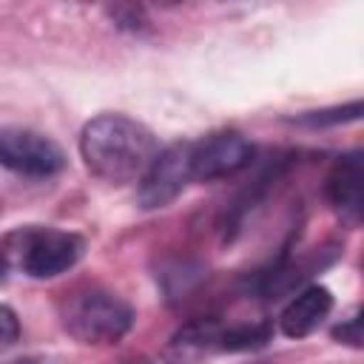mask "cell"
I'll use <instances>...</instances> for the list:
<instances>
[{
    "instance_id": "obj_15",
    "label": "cell",
    "mask_w": 364,
    "mask_h": 364,
    "mask_svg": "<svg viewBox=\"0 0 364 364\" xmlns=\"http://www.w3.org/2000/svg\"><path fill=\"white\" fill-rule=\"evenodd\" d=\"M122 364H151V361H142V358L136 361V358H134V361H122Z\"/></svg>"
},
{
    "instance_id": "obj_3",
    "label": "cell",
    "mask_w": 364,
    "mask_h": 364,
    "mask_svg": "<svg viewBox=\"0 0 364 364\" xmlns=\"http://www.w3.org/2000/svg\"><path fill=\"white\" fill-rule=\"evenodd\" d=\"M85 239L74 230L51 225H26L11 230L0 245V259L9 270L28 279H57L80 264L85 256Z\"/></svg>"
},
{
    "instance_id": "obj_11",
    "label": "cell",
    "mask_w": 364,
    "mask_h": 364,
    "mask_svg": "<svg viewBox=\"0 0 364 364\" xmlns=\"http://www.w3.org/2000/svg\"><path fill=\"white\" fill-rule=\"evenodd\" d=\"M333 338L338 344H347L353 350H361V310H353L347 318H341L333 327Z\"/></svg>"
},
{
    "instance_id": "obj_5",
    "label": "cell",
    "mask_w": 364,
    "mask_h": 364,
    "mask_svg": "<svg viewBox=\"0 0 364 364\" xmlns=\"http://www.w3.org/2000/svg\"><path fill=\"white\" fill-rule=\"evenodd\" d=\"M193 182L191 173V139L171 142L159 148L154 162L145 168V173L136 182V205L142 210H159L168 208L182 191Z\"/></svg>"
},
{
    "instance_id": "obj_16",
    "label": "cell",
    "mask_w": 364,
    "mask_h": 364,
    "mask_svg": "<svg viewBox=\"0 0 364 364\" xmlns=\"http://www.w3.org/2000/svg\"><path fill=\"white\" fill-rule=\"evenodd\" d=\"M26 364H37V361H26Z\"/></svg>"
},
{
    "instance_id": "obj_10",
    "label": "cell",
    "mask_w": 364,
    "mask_h": 364,
    "mask_svg": "<svg viewBox=\"0 0 364 364\" xmlns=\"http://www.w3.org/2000/svg\"><path fill=\"white\" fill-rule=\"evenodd\" d=\"M361 100L344 102V105H333V108H321V111H304L299 117H293L290 122L304 125V128H327V125H344V122H355L361 119Z\"/></svg>"
},
{
    "instance_id": "obj_9",
    "label": "cell",
    "mask_w": 364,
    "mask_h": 364,
    "mask_svg": "<svg viewBox=\"0 0 364 364\" xmlns=\"http://www.w3.org/2000/svg\"><path fill=\"white\" fill-rule=\"evenodd\" d=\"M333 313V293L324 284L301 287L279 316V330L287 338H307Z\"/></svg>"
},
{
    "instance_id": "obj_7",
    "label": "cell",
    "mask_w": 364,
    "mask_h": 364,
    "mask_svg": "<svg viewBox=\"0 0 364 364\" xmlns=\"http://www.w3.org/2000/svg\"><path fill=\"white\" fill-rule=\"evenodd\" d=\"M270 338H273L270 321H242L225 327L216 318H196L173 336L179 347L219 350V353H250L264 347Z\"/></svg>"
},
{
    "instance_id": "obj_6",
    "label": "cell",
    "mask_w": 364,
    "mask_h": 364,
    "mask_svg": "<svg viewBox=\"0 0 364 364\" xmlns=\"http://www.w3.org/2000/svg\"><path fill=\"white\" fill-rule=\"evenodd\" d=\"M256 156L253 142L239 131H213L191 142L193 182H219L250 168Z\"/></svg>"
},
{
    "instance_id": "obj_4",
    "label": "cell",
    "mask_w": 364,
    "mask_h": 364,
    "mask_svg": "<svg viewBox=\"0 0 364 364\" xmlns=\"http://www.w3.org/2000/svg\"><path fill=\"white\" fill-rule=\"evenodd\" d=\"M65 162H68L65 151L48 134L26 125L0 128V168L17 176L48 179V176H57L65 168Z\"/></svg>"
},
{
    "instance_id": "obj_8",
    "label": "cell",
    "mask_w": 364,
    "mask_h": 364,
    "mask_svg": "<svg viewBox=\"0 0 364 364\" xmlns=\"http://www.w3.org/2000/svg\"><path fill=\"white\" fill-rule=\"evenodd\" d=\"M324 196L330 202V208L341 216L344 225L358 228L361 225V213H364V154L347 151L341 154L327 176H324Z\"/></svg>"
},
{
    "instance_id": "obj_12",
    "label": "cell",
    "mask_w": 364,
    "mask_h": 364,
    "mask_svg": "<svg viewBox=\"0 0 364 364\" xmlns=\"http://www.w3.org/2000/svg\"><path fill=\"white\" fill-rule=\"evenodd\" d=\"M108 14H111L114 23H117L119 28H125V31L139 34V31L148 28V17H145V11L136 9V6H117V9H108Z\"/></svg>"
},
{
    "instance_id": "obj_2",
    "label": "cell",
    "mask_w": 364,
    "mask_h": 364,
    "mask_svg": "<svg viewBox=\"0 0 364 364\" xmlns=\"http://www.w3.org/2000/svg\"><path fill=\"white\" fill-rule=\"evenodd\" d=\"M57 313L63 330L85 347H111L122 341L136 321L134 307L102 284L74 287L63 296Z\"/></svg>"
},
{
    "instance_id": "obj_14",
    "label": "cell",
    "mask_w": 364,
    "mask_h": 364,
    "mask_svg": "<svg viewBox=\"0 0 364 364\" xmlns=\"http://www.w3.org/2000/svg\"><path fill=\"white\" fill-rule=\"evenodd\" d=\"M6 273H9V267H6V262H3V259H0V282H3V279H6Z\"/></svg>"
},
{
    "instance_id": "obj_13",
    "label": "cell",
    "mask_w": 364,
    "mask_h": 364,
    "mask_svg": "<svg viewBox=\"0 0 364 364\" xmlns=\"http://www.w3.org/2000/svg\"><path fill=\"white\" fill-rule=\"evenodd\" d=\"M20 338V318L9 304H0V350L11 347Z\"/></svg>"
},
{
    "instance_id": "obj_1",
    "label": "cell",
    "mask_w": 364,
    "mask_h": 364,
    "mask_svg": "<svg viewBox=\"0 0 364 364\" xmlns=\"http://www.w3.org/2000/svg\"><path fill=\"white\" fill-rule=\"evenodd\" d=\"M156 154V134L128 114H97L80 131V156L85 168L108 185L139 182Z\"/></svg>"
}]
</instances>
